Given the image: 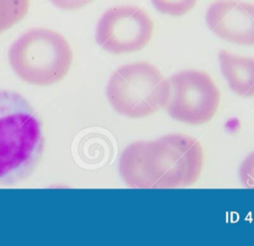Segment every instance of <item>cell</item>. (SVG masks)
<instances>
[{"mask_svg": "<svg viewBox=\"0 0 254 246\" xmlns=\"http://www.w3.org/2000/svg\"><path fill=\"white\" fill-rule=\"evenodd\" d=\"M208 29L220 39L254 46V4L239 0H215L205 14Z\"/></svg>", "mask_w": 254, "mask_h": 246, "instance_id": "cell-7", "label": "cell"}, {"mask_svg": "<svg viewBox=\"0 0 254 246\" xmlns=\"http://www.w3.org/2000/svg\"><path fill=\"white\" fill-rule=\"evenodd\" d=\"M170 84L157 66L147 62L127 63L114 70L106 86L109 103L128 118H144L165 107Z\"/></svg>", "mask_w": 254, "mask_h": 246, "instance_id": "cell-4", "label": "cell"}, {"mask_svg": "<svg viewBox=\"0 0 254 246\" xmlns=\"http://www.w3.org/2000/svg\"><path fill=\"white\" fill-rule=\"evenodd\" d=\"M239 177L244 186L254 188V152L247 156L241 163Z\"/></svg>", "mask_w": 254, "mask_h": 246, "instance_id": "cell-11", "label": "cell"}, {"mask_svg": "<svg viewBox=\"0 0 254 246\" xmlns=\"http://www.w3.org/2000/svg\"><path fill=\"white\" fill-rule=\"evenodd\" d=\"M154 23L141 8L131 5L107 9L99 18L95 40L105 51L120 55L134 53L150 42Z\"/></svg>", "mask_w": 254, "mask_h": 246, "instance_id": "cell-6", "label": "cell"}, {"mask_svg": "<svg viewBox=\"0 0 254 246\" xmlns=\"http://www.w3.org/2000/svg\"><path fill=\"white\" fill-rule=\"evenodd\" d=\"M202 164L199 142L171 134L127 146L119 159V172L130 187L175 188L192 185L200 176Z\"/></svg>", "mask_w": 254, "mask_h": 246, "instance_id": "cell-1", "label": "cell"}, {"mask_svg": "<svg viewBox=\"0 0 254 246\" xmlns=\"http://www.w3.org/2000/svg\"><path fill=\"white\" fill-rule=\"evenodd\" d=\"M45 147L41 120L16 91L0 89V184H15L37 168Z\"/></svg>", "mask_w": 254, "mask_h": 246, "instance_id": "cell-2", "label": "cell"}, {"mask_svg": "<svg viewBox=\"0 0 254 246\" xmlns=\"http://www.w3.org/2000/svg\"><path fill=\"white\" fill-rule=\"evenodd\" d=\"M29 0H0V35L28 13Z\"/></svg>", "mask_w": 254, "mask_h": 246, "instance_id": "cell-9", "label": "cell"}, {"mask_svg": "<svg viewBox=\"0 0 254 246\" xmlns=\"http://www.w3.org/2000/svg\"><path fill=\"white\" fill-rule=\"evenodd\" d=\"M9 62L24 81L40 86L62 80L72 63V51L66 39L48 28H34L10 46Z\"/></svg>", "mask_w": 254, "mask_h": 246, "instance_id": "cell-3", "label": "cell"}, {"mask_svg": "<svg viewBox=\"0 0 254 246\" xmlns=\"http://www.w3.org/2000/svg\"><path fill=\"white\" fill-rule=\"evenodd\" d=\"M197 0H151L153 7L161 14L180 17L190 12Z\"/></svg>", "mask_w": 254, "mask_h": 246, "instance_id": "cell-10", "label": "cell"}, {"mask_svg": "<svg viewBox=\"0 0 254 246\" xmlns=\"http://www.w3.org/2000/svg\"><path fill=\"white\" fill-rule=\"evenodd\" d=\"M168 81L170 94L165 107L172 118L190 125H200L214 116L220 92L207 72L185 69L172 75Z\"/></svg>", "mask_w": 254, "mask_h": 246, "instance_id": "cell-5", "label": "cell"}, {"mask_svg": "<svg viewBox=\"0 0 254 246\" xmlns=\"http://www.w3.org/2000/svg\"><path fill=\"white\" fill-rule=\"evenodd\" d=\"M220 70L230 89L242 97L254 96V58L231 54L221 50L218 53Z\"/></svg>", "mask_w": 254, "mask_h": 246, "instance_id": "cell-8", "label": "cell"}, {"mask_svg": "<svg viewBox=\"0 0 254 246\" xmlns=\"http://www.w3.org/2000/svg\"><path fill=\"white\" fill-rule=\"evenodd\" d=\"M54 6L62 10H77L91 3L93 0H49Z\"/></svg>", "mask_w": 254, "mask_h": 246, "instance_id": "cell-12", "label": "cell"}]
</instances>
